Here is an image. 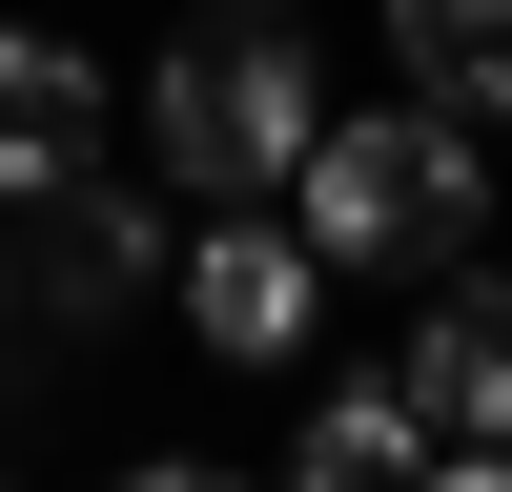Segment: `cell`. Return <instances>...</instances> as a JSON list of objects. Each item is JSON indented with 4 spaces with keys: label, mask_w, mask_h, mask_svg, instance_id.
<instances>
[{
    "label": "cell",
    "mask_w": 512,
    "mask_h": 492,
    "mask_svg": "<svg viewBox=\"0 0 512 492\" xmlns=\"http://www.w3.org/2000/svg\"><path fill=\"white\" fill-rule=\"evenodd\" d=\"M287 226H308V267L431 287V267H472V226H492V144L451 103H328L308 164H287Z\"/></svg>",
    "instance_id": "cell-1"
},
{
    "label": "cell",
    "mask_w": 512,
    "mask_h": 492,
    "mask_svg": "<svg viewBox=\"0 0 512 492\" xmlns=\"http://www.w3.org/2000/svg\"><path fill=\"white\" fill-rule=\"evenodd\" d=\"M328 123V62L287 0H185V41L144 62V144H164V205H287Z\"/></svg>",
    "instance_id": "cell-2"
},
{
    "label": "cell",
    "mask_w": 512,
    "mask_h": 492,
    "mask_svg": "<svg viewBox=\"0 0 512 492\" xmlns=\"http://www.w3.org/2000/svg\"><path fill=\"white\" fill-rule=\"evenodd\" d=\"M21 308H62V328H103V308H144L164 267H185V205H144V185H103V164H62V185L21 205Z\"/></svg>",
    "instance_id": "cell-3"
},
{
    "label": "cell",
    "mask_w": 512,
    "mask_h": 492,
    "mask_svg": "<svg viewBox=\"0 0 512 492\" xmlns=\"http://www.w3.org/2000/svg\"><path fill=\"white\" fill-rule=\"evenodd\" d=\"M164 287H185V328H205L226 369H287V349H308V308H328L308 226H246V205H205V226H185V267H164Z\"/></svg>",
    "instance_id": "cell-4"
},
{
    "label": "cell",
    "mask_w": 512,
    "mask_h": 492,
    "mask_svg": "<svg viewBox=\"0 0 512 492\" xmlns=\"http://www.w3.org/2000/svg\"><path fill=\"white\" fill-rule=\"evenodd\" d=\"M390 390L431 410V451H512V267H431Z\"/></svg>",
    "instance_id": "cell-5"
},
{
    "label": "cell",
    "mask_w": 512,
    "mask_h": 492,
    "mask_svg": "<svg viewBox=\"0 0 512 492\" xmlns=\"http://www.w3.org/2000/svg\"><path fill=\"white\" fill-rule=\"evenodd\" d=\"M62 164H103V62L41 21H0V205H41Z\"/></svg>",
    "instance_id": "cell-6"
},
{
    "label": "cell",
    "mask_w": 512,
    "mask_h": 492,
    "mask_svg": "<svg viewBox=\"0 0 512 492\" xmlns=\"http://www.w3.org/2000/svg\"><path fill=\"white\" fill-rule=\"evenodd\" d=\"M390 62H410V103H451L492 144L512 123V0H390Z\"/></svg>",
    "instance_id": "cell-7"
},
{
    "label": "cell",
    "mask_w": 512,
    "mask_h": 492,
    "mask_svg": "<svg viewBox=\"0 0 512 492\" xmlns=\"http://www.w3.org/2000/svg\"><path fill=\"white\" fill-rule=\"evenodd\" d=\"M287 492H431V410L369 369V390H328L308 410V451H287Z\"/></svg>",
    "instance_id": "cell-8"
},
{
    "label": "cell",
    "mask_w": 512,
    "mask_h": 492,
    "mask_svg": "<svg viewBox=\"0 0 512 492\" xmlns=\"http://www.w3.org/2000/svg\"><path fill=\"white\" fill-rule=\"evenodd\" d=\"M431 492H512V451H451V472H431Z\"/></svg>",
    "instance_id": "cell-9"
},
{
    "label": "cell",
    "mask_w": 512,
    "mask_h": 492,
    "mask_svg": "<svg viewBox=\"0 0 512 492\" xmlns=\"http://www.w3.org/2000/svg\"><path fill=\"white\" fill-rule=\"evenodd\" d=\"M123 492H246V472H185V451H164V472H123Z\"/></svg>",
    "instance_id": "cell-10"
},
{
    "label": "cell",
    "mask_w": 512,
    "mask_h": 492,
    "mask_svg": "<svg viewBox=\"0 0 512 492\" xmlns=\"http://www.w3.org/2000/svg\"><path fill=\"white\" fill-rule=\"evenodd\" d=\"M0 308H21V205H0Z\"/></svg>",
    "instance_id": "cell-11"
},
{
    "label": "cell",
    "mask_w": 512,
    "mask_h": 492,
    "mask_svg": "<svg viewBox=\"0 0 512 492\" xmlns=\"http://www.w3.org/2000/svg\"><path fill=\"white\" fill-rule=\"evenodd\" d=\"M0 492H21V472H0Z\"/></svg>",
    "instance_id": "cell-12"
}]
</instances>
